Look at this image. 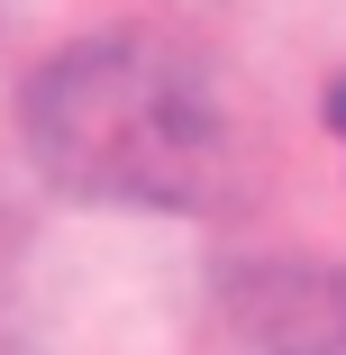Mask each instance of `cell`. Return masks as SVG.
Here are the masks:
<instances>
[{"instance_id": "cell-1", "label": "cell", "mask_w": 346, "mask_h": 355, "mask_svg": "<svg viewBox=\"0 0 346 355\" xmlns=\"http://www.w3.org/2000/svg\"><path fill=\"white\" fill-rule=\"evenodd\" d=\"M37 164L83 200L200 209L228 182V110L155 37H92L28 92Z\"/></svg>"}, {"instance_id": "cell-2", "label": "cell", "mask_w": 346, "mask_h": 355, "mask_svg": "<svg viewBox=\"0 0 346 355\" xmlns=\"http://www.w3.org/2000/svg\"><path fill=\"white\" fill-rule=\"evenodd\" d=\"M328 128H337V137H346V83H337V92H328Z\"/></svg>"}]
</instances>
